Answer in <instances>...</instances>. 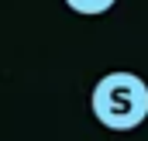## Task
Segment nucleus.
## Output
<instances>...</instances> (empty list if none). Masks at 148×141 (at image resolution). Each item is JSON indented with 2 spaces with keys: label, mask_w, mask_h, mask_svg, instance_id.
Returning <instances> with one entry per match:
<instances>
[{
  "label": "nucleus",
  "mask_w": 148,
  "mask_h": 141,
  "mask_svg": "<svg viewBox=\"0 0 148 141\" xmlns=\"http://www.w3.org/2000/svg\"><path fill=\"white\" fill-rule=\"evenodd\" d=\"M117 0H66V7L83 14V17H97V14H107Z\"/></svg>",
  "instance_id": "f03ea898"
},
{
  "label": "nucleus",
  "mask_w": 148,
  "mask_h": 141,
  "mask_svg": "<svg viewBox=\"0 0 148 141\" xmlns=\"http://www.w3.org/2000/svg\"><path fill=\"white\" fill-rule=\"evenodd\" d=\"M90 107L107 131H134L148 117V83L138 72H107L93 86Z\"/></svg>",
  "instance_id": "f257e3e1"
}]
</instances>
